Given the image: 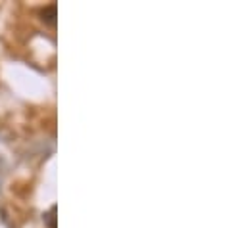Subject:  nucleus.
Wrapping results in <instances>:
<instances>
[{"mask_svg": "<svg viewBox=\"0 0 248 228\" xmlns=\"http://www.w3.org/2000/svg\"><path fill=\"white\" fill-rule=\"evenodd\" d=\"M56 17H58V8H56V4H50V6H46V8L41 12V19H43L45 23H48V25H54V23H56Z\"/></svg>", "mask_w": 248, "mask_h": 228, "instance_id": "1", "label": "nucleus"}, {"mask_svg": "<svg viewBox=\"0 0 248 228\" xmlns=\"http://www.w3.org/2000/svg\"><path fill=\"white\" fill-rule=\"evenodd\" d=\"M45 225L48 228H56V205H52L50 211L45 213Z\"/></svg>", "mask_w": 248, "mask_h": 228, "instance_id": "2", "label": "nucleus"}]
</instances>
